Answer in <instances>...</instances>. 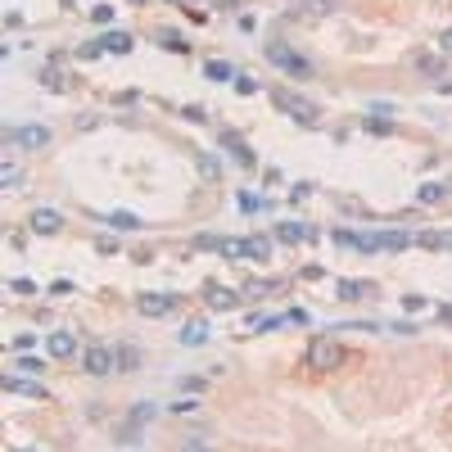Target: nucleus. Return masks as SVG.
Here are the masks:
<instances>
[{
  "mask_svg": "<svg viewBox=\"0 0 452 452\" xmlns=\"http://www.w3.org/2000/svg\"><path fill=\"white\" fill-rule=\"evenodd\" d=\"M303 362H308V371H335V366L344 362V348H339L331 335H316L308 344V358Z\"/></svg>",
  "mask_w": 452,
  "mask_h": 452,
  "instance_id": "f257e3e1",
  "label": "nucleus"
},
{
  "mask_svg": "<svg viewBox=\"0 0 452 452\" xmlns=\"http://www.w3.org/2000/svg\"><path fill=\"white\" fill-rule=\"evenodd\" d=\"M267 59H272L280 72H290V77H303V82L312 77V64H308V59H303L299 50H290L285 41H272V45H267Z\"/></svg>",
  "mask_w": 452,
  "mask_h": 452,
  "instance_id": "f03ea898",
  "label": "nucleus"
},
{
  "mask_svg": "<svg viewBox=\"0 0 452 452\" xmlns=\"http://www.w3.org/2000/svg\"><path fill=\"white\" fill-rule=\"evenodd\" d=\"M82 366H87L91 375H109V371H118V353L109 344H91L87 353H82Z\"/></svg>",
  "mask_w": 452,
  "mask_h": 452,
  "instance_id": "7ed1b4c3",
  "label": "nucleus"
},
{
  "mask_svg": "<svg viewBox=\"0 0 452 452\" xmlns=\"http://www.w3.org/2000/svg\"><path fill=\"white\" fill-rule=\"evenodd\" d=\"M276 109H285V114H294L299 122H316V109L312 100H303V95H290V91H276Z\"/></svg>",
  "mask_w": 452,
  "mask_h": 452,
  "instance_id": "20e7f679",
  "label": "nucleus"
},
{
  "mask_svg": "<svg viewBox=\"0 0 452 452\" xmlns=\"http://www.w3.org/2000/svg\"><path fill=\"white\" fill-rule=\"evenodd\" d=\"M177 303H181L177 294H140V312L145 316H167Z\"/></svg>",
  "mask_w": 452,
  "mask_h": 452,
  "instance_id": "39448f33",
  "label": "nucleus"
},
{
  "mask_svg": "<svg viewBox=\"0 0 452 452\" xmlns=\"http://www.w3.org/2000/svg\"><path fill=\"white\" fill-rule=\"evenodd\" d=\"M9 140L23 145V150H41V145L50 140V131H45V127H14V131H9Z\"/></svg>",
  "mask_w": 452,
  "mask_h": 452,
  "instance_id": "423d86ee",
  "label": "nucleus"
},
{
  "mask_svg": "<svg viewBox=\"0 0 452 452\" xmlns=\"http://www.w3.org/2000/svg\"><path fill=\"white\" fill-rule=\"evenodd\" d=\"M45 348H50V358H72V353H77V335H72V331H55L50 339H45Z\"/></svg>",
  "mask_w": 452,
  "mask_h": 452,
  "instance_id": "0eeeda50",
  "label": "nucleus"
},
{
  "mask_svg": "<svg viewBox=\"0 0 452 452\" xmlns=\"http://www.w3.org/2000/svg\"><path fill=\"white\" fill-rule=\"evenodd\" d=\"M276 240H285V244H303V240H316V231H312V226H303V222H285V226H276Z\"/></svg>",
  "mask_w": 452,
  "mask_h": 452,
  "instance_id": "6e6552de",
  "label": "nucleus"
},
{
  "mask_svg": "<svg viewBox=\"0 0 452 452\" xmlns=\"http://www.w3.org/2000/svg\"><path fill=\"white\" fill-rule=\"evenodd\" d=\"M181 344H186V348H199L204 344V339H209V326H204V321H186V326H181Z\"/></svg>",
  "mask_w": 452,
  "mask_h": 452,
  "instance_id": "1a4fd4ad",
  "label": "nucleus"
},
{
  "mask_svg": "<svg viewBox=\"0 0 452 452\" xmlns=\"http://www.w3.org/2000/svg\"><path fill=\"white\" fill-rule=\"evenodd\" d=\"M222 145H226L231 154H236V163H244V167H253V154H249V145H244V140L236 136V131H222Z\"/></svg>",
  "mask_w": 452,
  "mask_h": 452,
  "instance_id": "9d476101",
  "label": "nucleus"
},
{
  "mask_svg": "<svg viewBox=\"0 0 452 452\" xmlns=\"http://www.w3.org/2000/svg\"><path fill=\"white\" fill-rule=\"evenodd\" d=\"M32 231L55 236V231H59V213H55V209H36V213H32Z\"/></svg>",
  "mask_w": 452,
  "mask_h": 452,
  "instance_id": "9b49d317",
  "label": "nucleus"
},
{
  "mask_svg": "<svg viewBox=\"0 0 452 452\" xmlns=\"http://www.w3.org/2000/svg\"><path fill=\"white\" fill-rule=\"evenodd\" d=\"M204 299H209V308H217V312H231V308H236V294H231V290H217V285L204 290Z\"/></svg>",
  "mask_w": 452,
  "mask_h": 452,
  "instance_id": "f8f14e48",
  "label": "nucleus"
},
{
  "mask_svg": "<svg viewBox=\"0 0 452 452\" xmlns=\"http://www.w3.org/2000/svg\"><path fill=\"white\" fill-rule=\"evenodd\" d=\"M5 389H9V394H28V398H41L45 394L41 380H18V375H5Z\"/></svg>",
  "mask_w": 452,
  "mask_h": 452,
  "instance_id": "ddd939ff",
  "label": "nucleus"
},
{
  "mask_svg": "<svg viewBox=\"0 0 452 452\" xmlns=\"http://www.w3.org/2000/svg\"><path fill=\"white\" fill-rule=\"evenodd\" d=\"M222 258H249V240H217Z\"/></svg>",
  "mask_w": 452,
  "mask_h": 452,
  "instance_id": "4468645a",
  "label": "nucleus"
},
{
  "mask_svg": "<svg viewBox=\"0 0 452 452\" xmlns=\"http://www.w3.org/2000/svg\"><path fill=\"white\" fill-rule=\"evenodd\" d=\"M204 72H209V77H213V82H226V77H231V82H236V77H240V72H236V68H231V64H226V59H213V64H204Z\"/></svg>",
  "mask_w": 452,
  "mask_h": 452,
  "instance_id": "2eb2a0df",
  "label": "nucleus"
},
{
  "mask_svg": "<svg viewBox=\"0 0 452 452\" xmlns=\"http://www.w3.org/2000/svg\"><path fill=\"white\" fill-rule=\"evenodd\" d=\"M417 199H421V204H443V199H448V190L439 186V181H425V186L417 190Z\"/></svg>",
  "mask_w": 452,
  "mask_h": 452,
  "instance_id": "dca6fc26",
  "label": "nucleus"
},
{
  "mask_svg": "<svg viewBox=\"0 0 452 452\" xmlns=\"http://www.w3.org/2000/svg\"><path fill=\"white\" fill-rule=\"evenodd\" d=\"M412 236L407 231H380V249H407Z\"/></svg>",
  "mask_w": 452,
  "mask_h": 452,
  "instance_id": "f3484780",
  "label": "nucleus"
},
{
  "mask_svg": "<svg viewBox=\"0 0 452 452\" xmlns=\"http://www.w3.org/2000/svg\"><path fill=\"white\" fill-rule=\"evenodd\" d=\"M280 290V280H249V285H244V294L249 299H263V294H276Z\"/></svg>",
  "mask_w": 452,
  "mask_h": 452,
  "instance_id": "a211bd4d",
  "label": "nucleus"
},
{
  "mask_svg": "<svg viewBox=\"0 0 452 452\" xmlns=\"http://www.w3.org/2000/svg\"><path fill=\"white\" fill-rule=\"evenodd\" d=\"M158 41H163V50H172V55H186L190 50L186 36H177V32H158Z\"/></svg>",
  "mask_w": 452,
  "mask_h": 452,
  "instance_id": "6ab92c4d",
  "label": "nucleus"
},
{
  "mask_svg": "<svg viewBox=\"0 0 452 452\" xmlns=\"http://www.w3.org/2000/svg\"><path fill=\"white\" fill-rule=\"evenodd\" d=\"M14 371H23V375H32V380H36V375L45 371V362H41V358H18V362H14Z\"/></svg>",
  "mask_w": 452,
  "mask_h": 452,
  "instance_id": "aec40b11",
  "label": "nucleus"
},
{
  "mask_svg": "<svg viewBox=\"0 0 452 452\" xmlns=\"http://www.w3.org/2000/svg\"><path fill=\"white\" fill-rule=\"evenodd\" d=\"M109 226H118V231H136V226H140V217H131V213H109Z\"/></svg>",
  "mask_w": 452,
  "mask_h": 452,
  "instance_id": "412c9836",
  "label": "nucleus"
},
{
  "mask_svg": "<svg viewBox=\"0 0 452 452\" xmlns=\"http://www.w3.org/2000/svg\"><path fill=\"white\" fill-rule=\"evenodd\" d=\"M249 258L267 263V258H272V240H249Z\"/></svg>",
  "mask_w": 452,
  "mask_h": 452,
  "instance_id": "4be33fe9",
  "label": "nucleus"
},
{
  "mask_svg": "<svg viewBox=\"0 0 452 452\" xmlns=\"http://www.w3.org/2000/svg\"><path fill=\"white\" fill-rule=\"evenodd\" d=\"M199 167H204V177H217V172H222V158H213V154H199Z\"/></svg>",
  "mask_w": 452,
  "mask_h": 452,
  "instance_id": "5701e85b",
  "label": "nucleus"
},
{
  "mask_svg": "<svg viewBox=\"0 0 452 452\" xmlns=\"http://www.w3.org/2000/svg\"><path fill=\"white\" fill-rule=\"evenodd\" d=\"M236 91H240V95H258V82H253V77H244V72H240V77H236Z\"/></svg>",
  "mask_w": 452,
  "mask_h": 452,
  "instance_id": "b1692460",
  "label": "nucleus"
},
{
  "mask_svg": "<svg viewBox=\"0 0 452 452\" xmlns=\"http://www.w3.org/2000/svg\"><path fill=\"white\" fill-rule=\"evenodd\" d=\"M358 294H362L358 280H339V299H358Z\"/></svg>",
  "mask_w": 452,
  "mask_h": 452,
  "instance_id": "393cba45",
  "label": "nucleus"
},
{
  "mask_svg": "<svg viewBox=\"0 0 452 452\" xmlns=\"http://www.w3.org/2000/svg\"><path fill=\"white\" fill-rule=\"evenodd\" d=\"M240 209H244V213H258L263 199H258V194H240Z\"/></svg>",
  "mask_w": 452,
  "mask_h": 452,
  "instance_id": "a878e982",
  "label": "nucleus"
},
{
  "mask_svg": "<svg viewBox=\"0 0 452 452\" xmlns=\"http://www.w3.org/2000/svg\"><path fill=\"white\" fill-rule=\"evenodd\" d=\"M14 181H18V167L5 163V167H0V186H14Z\"/></svg>",
  "mask_w": 452,
  "mask_h": 452,
  "instance_id": "bb28decb",
  "label": "nucleus"
},
{
  "mask_svg": "<svg viewBox=\"0 0 452 452\" xmlns=\"http://www.w3.org/2000/svg\"><path fill=\"white\" fill-rule=\"evenodd\" d=\"M91 18H95V23H114V9H109V5H95Z\"/></svg>",
  "mask_w": 452,
  "mask_h": 452,
  "instance_id": "cd10ccee",
  "label": "nucleus"
},
{
  "mask_svg": "<svg viewBox=\"0 0 452 452\" xmlns=\"http://www.w3.org/2000/svg\"><path fill=\"white\" fill-rule=\"evenodd\" d=\"M181 452H213V448L204 443V439H186V443H181Z\"/></svg>",
  "mask_w": 452,
  "mask_h": 452,
  "instance_id": "c85d7f7f",
  "label": "nucleus"
},
{
  "mask_svg": "<svg viewBox=\"0 0 452 452\" xmlns=\"http://www.w3.org/2000/svg\"><path fill=\"white\" fill-rule=\"evenodd\" d=\"M439 45H443V50H448V55H452V28H448V32H443V36H439Z\"/></svg>",
  "mask_w": 452,
  "mask_h": 452,
  "instance_id": "c756f323",
  "label": "nucleus"
},
{
  "mask_svg": "<svg viewBox=\"0 0 452 452\" xmlns=\"http://www.w3.org/2000/svg\"><path fill=\"white\" fill-rule=\"evenodd\" d=\"M14 452H41V448H14Z\"/></svg>",
  "mask_w": 452,
  "mask_h": 452,
  "instance_id": "7c9ffc66",
  "label": "nucleus"
},
{
  "mask_svg": "<svg viewBox=\"0 0 452 452\" xmlns=\"http://www.w3.org/2000/svg\"><path fill=\"white\" fill-rule=\"evenodd\" d=\"M443 244H448V249H452V236H448V240H443Z\"/></svg>",
  "mask_w": 452,
  "mask_h": 452,
  "instance_id": "2f4dec72",
  "label": "nucleus"
}]
</instances>
